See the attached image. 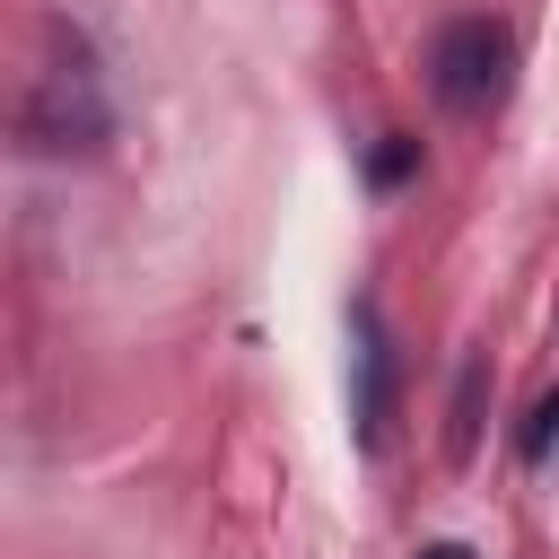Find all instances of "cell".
<instances>
[{
	"instance_id": "6da1fadb",
	"label": "cell",
	"mask_w": 559,
	"mask_h": 559,
	"mask_svg": "<svg viewBox=\"0 0 559 559\" xmlns=\"http://www.w3.org/2000/svg\"><path fill=\"white\" fill-rule=\"evenodd\" d=\"M507 70H515V44H507V26H489V17H454V26L437 35V52H428V79H437V96H445L454 114L498 105V96H507Z\"/></svg>"
},
{
	"instance_id": "7a4b0ae2",
	"label": "cell",
	"mask_w": 559,
	"mask_h": 559,
	"mask_svg": "<svg viewBox=\"0 0 559 559\" xmlns=\"http://www.w3.org/2000/svg\"><path fill=\"white\" fill-rule=\"evenodd\" d=\"M349 332H358V437H367V445H384V419H393V349H384L376 306H358V314H349Z\"/></svg>"
},
{
	"instance_id": "3957f363",
	"label": "cell",
	"mask_w": 559,
	"mask_h": 559,
	"mask_svg": "<svg viewBox=\"0 0 559 559\" xmlns=\"http://www.w3.org/2000/svg\"><path fill=\"white\" fill-rule=\"evenodd\" d=\"M550 445H559V393H550V402L533 411V428H524V454H533V463H542Z\"/></svg>"
},
{
	"instance_id": "277c9868",
	"label": "cell",
	"mask_w": 559,
	"mask_h": 559,
	"mask_svg": "<svg viewBox=\"0 0 559 559\" xmlns=\"http://www.w3.org/2000/svg\"><path fill=\"white\" fill-rule=\"evenodd\" d=\"M411 157H419L411 140H393V148H376V183H393V175H411Z\"/></svg>"
},
{
	"instance_id": "5b68a950",
	"label": "cell",
	"mask_w": 559,
	"mask_h": 559,
	"mask_svg": "<svg viewBox=\"0 0 559 559\" xmlns=\"http://www.w3.org/2000/svg\"><path fill=\"white\" fill-rule=\"evenodd\" d=\"M419 559H472V550H463V542H428Z\"/></svg>"
}]
</instances>
